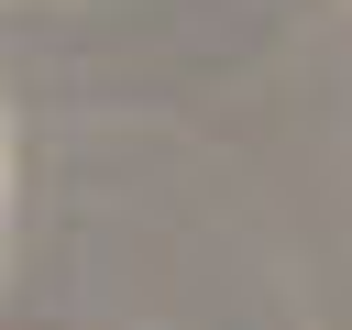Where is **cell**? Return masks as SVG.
Instances as JSON below:
<instances>
[]
</instances>
